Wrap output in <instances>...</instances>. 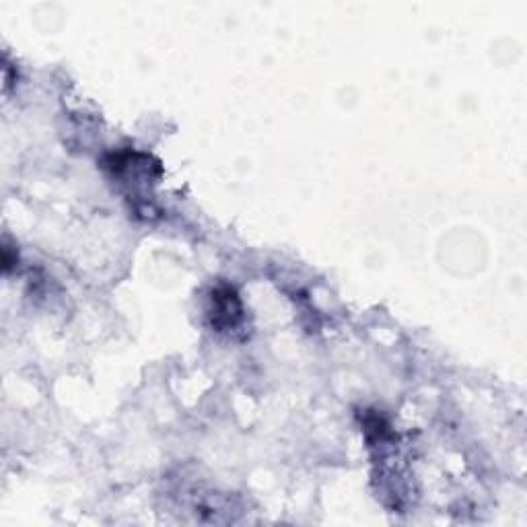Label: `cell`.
I'll return each instance as SVG.
<instances>
[{
    "label": "cell",
    "mask_w": 527,
    "mask_h": 527,
    "mask_svg": "<svg viewBox=\"0 0 527 527\" xmlns=\"http://www.w3.org/2000/svg\"><path fill=\"white\" fill-rule=\"evenodd\" d=\"M212 303H215L212 324L217 328H233L242 319V303H239L235 291L229 286H221V289L212 292Z\"/></svg>",
    "instance_id": "6da1fadb"
}]
</instances>
